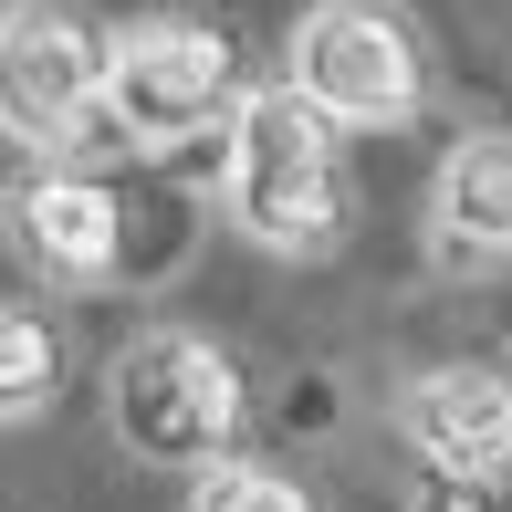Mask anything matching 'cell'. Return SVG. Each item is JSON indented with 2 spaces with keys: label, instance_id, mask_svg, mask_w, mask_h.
<instances>
[{
  "label": "cell",
  "instance_id": "6da1fadb",
  "mask_svg": "<svg viewBox=\"0 0 512 512\" xmlns=\"http://www.w3.org/2000/svg\"><path fill=\"white\" fill-rule=\"evenodd\" d=\"M230 230L262 251H335L345 241V147L335 115L304 84H251L230 105V157H220Z\"/></svg>",
  "mask_w": 512,
  "mask_h": 512
},
{
  "label": "cell",
  "instance_id": "7a4b0ae2",
  "mask_svg": "<svg viewBox=\"0 0 512 512\" xmlns=\"http://www.w3.org/2000/svg\"><path fill=\"white\" fill-rule=\"evenodd\" d=\"M105 429L147 471H209L241 439V366L199 324H147L105 366Z\"/></svg>",
  "mask_w": 512,
  "mask_h": 512
},
{
  "label": "cell",
  "instance_id": "3957f363",
  "mask_svg": "<svg viewBox=\"0 0 512 512\" xmlns=\"http://www.w3.org/2000/svg\"><path fill=\"white\" fill-rule=\"evenodd\" d=\"M220 105H241L230 32L178 21V11L115 32V63H105V126H115V147H178V136H199Z\"/></svg>",
  "mask_w": 512,
  "mask_h": 512
},
{
  "label": "cell",
  "instance_id": "277c9868",
  "mask_svg": "<svg viewBox=\"0 0 512 512\" xmlns=\"http://www.w3.org/2000/svg\"><path fill=\"white\" fill-rule=\"evenodd\" d=\"M293 84L335 126H408L429 105V53L387 0H314L293 21Z\"/></svg>",
  "mask_w": 512,
  "mask_h": 512
},
{
  "label": "cell",
  "instance_id": "5b68a950",
  "mask_svg": "<svg viewBox=\"0 0 512 512\" xmlns=\"http://www.w3.org/2000/svg\"><path fill=\"white\" fill-rule=\"evenodd\" d=\"M105 63H115V32L53 11V0H21V11H11V53H0L11 136H21V147H115V126H105Z\"/></svg>",
  "mask_w": 512,
  "mask_h": 512
},
{
  "label": "cell",
  "instance_id": "8992f818",
  "mask_svg": "<svg viewBox=\"0 0 512 512\" xmlns=\"http://www.w3.org/2000/svg\"><path fill=\"white\" fill-rule=\"evenodd\" d=\"M398 439L429 471H471V481H502L512 471V377L481 356H450V366H418L398 387Z\"/></svg>",
  "mask_w": 512,
  "mask_h": 512
},
{
  "label": "cell",
  "instance_id": "52a82bcc",
  "mask_svg": "<svg viewBox=\"0 0 512 512\" xmlns=\"http://www.w3.org/2000/svg\"><path fill=\"white\" fill-rule=\"evenodd\" d=\"M11 230H21V262L63 293H105L126 272V209H115L105 178H74V168L32 178L11 199Z\"/></svg>",
  "mask_w": 512,
  "mask_h": 512
},
{
  "label": "cell",
  "instance_id": "ba28073f",
  "mask_svg": "<svg viewBox=\"0 0 512 512\" xmlns=\"http://www.w3.org/2000/svg\"><path fill=\"white\" fill-rule=\"evenodd\" d=\"M429 230L450 262H512V136H460L439 157Z\"/></svg>",
  "mask_w": 512,
  "mask_h": 512
},
{
  "label": "cell",
  "instance_id": "9c48e42d",
  "mask_svg": "<svg viewBox=\"0 0 512 512\" xmlns=\"http://www.w3.org/2000/svg\"><path fill=\"white\" fill-rule=\"evenodd\" d=\"M53 387H63V335L42 324V304H11L0 314V418L32 429L53 408Z\"/></svg>",
  "mask_w": 512,
  "mask_h": 512
},
{
  "label": "cell",
  "instance_id": "30bf717a",
  "mask_svg": "<svg viewBox=\"0 0 512 512\" xmlns=\"http://www.w3.org/2000/svg\"><path fill=\"white\" fill-rule=\"evenodd\" d=\"M189 512H314V502H304V481L262 471V460H209L189 481Z\"/></svg>",
  "mask_w": 512,
  "mask_h": 512
},
{
  "label": "cell",
  "instance_id": "8fae6325",
  "mask_svg": "<svg viewBox=\"0 0 512 512\" xmlns=\"http://www.w3.org/2000/svg\"><path fill=\"white\" fill-rule=\"evenodd\" d=\"M418 512H492V481H471V471H429V481H418Z\"/></svg>",
  "mask_w": 512,
  "mask_h": 512
}]
</instances>
